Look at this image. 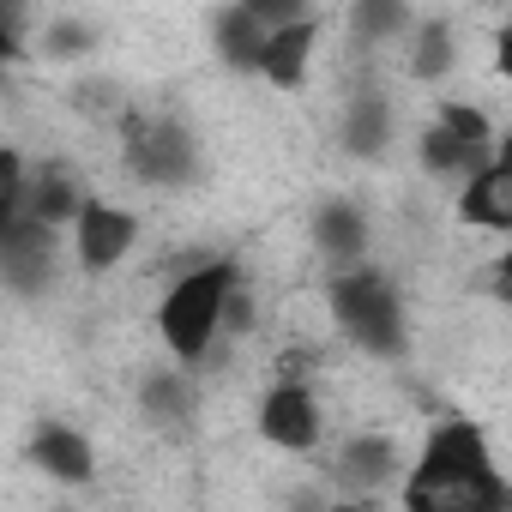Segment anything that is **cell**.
Wrapping results in <instances>:
<instances>
[{"instance_id": "cell-2", "label": "cell", "mask_w": 512, "mask_h": 512, "mask_svg": "<svg viewBox=\"0 0 512 512\" xmlns=\"http://www.w3.org/2000/svg\"><path fill=\"white\" fill-rule=\"evenodd\" d=\"M241 284L235 260H193L157 302V338L175 362H211V350L223 344V308Z\"/></svg>"}, {"instance_id": "cell-6", "label": "cell", "mask_w": 512, "mask_h": 512, "mask_svg": "<svg viewBox=\"0 0 512 512\" xmlns=\"http://www.w3.org/2000/svg\"><path fill=\"white\" fill-rule=\"evenodd\" d=\"M0 253H7V284L19 296H37L61 278V235L49 223H37L31 211L0 217Z\"/></svg>"}, {"instance_id": "cell-9", "label": "cell", "mask_w": 512, "mask_h": 512, "mask_svg": "<svg viewBox=\"0 0 512 512\" xmlns=\"http://www.w3.org/2000/svg\"><path fill=\"white\" fill-rule=\"evenodd\" d=\"M308 241H314V253H326V260H338V266L356 272V260L368 253L374 229H368V211H362L350 193H332V199L314 205V217H308Z\"/></svg>"}, {"instance_id": "cell-12", "label": "cell", "mask_w": 512, "mask_h": 512, "mask_svg": "<svg viewBox=\"0 0 512 512\" xmlns=\"http://www.w3.org/2000/svg\"><path fill=\"white\" fill-rule=\"evenodd\" d=\"M314 55H320V19H302V25H290V31H278V37L266 43L260 79H266L272 91H302Z\"/></svg>"}, {"instance_id": "cell-5", "label": "cell", "mask_w": 512, "mask_h": 512, "mask_svg": "<svg viewBox=\"0 0 512 512\" xmlns=\"http://www.w3.org/2000/svg\"><path fill=\"white\" fill-rule=\"evenodd\" d=\"M410 458H416V452H404V440H398L392 428H362V434H344V440H338V452L326 458V470H332V482H338L344 494L374 500V494L392 488V482L404 488Z\"/></svg>"}, {"instance_id": "cell-3", "label": "cell", "mask_w": 512, "mask_h": 512, "mask_svg": "<svg viewBox=\"0 0 512 512\" xmlns=\"http://www.w3.org/2000/svg\"><path fill=\"white\" fill-rule=\"evenodd\" d=\"M326 314H332V326L350 338V350H362V356H404V344H410V320H404V296H398V284L386 278V272H374V266H356V272H338L332 284H326Z\"/></svg>"}, {"instance_id": "cell-10", "label": "cell", "mask_w": 512, "mask_h": 512, "mask_svg": "<svg viewBox=\"0 0 512 512\" xmlns=\"http://www.w3.org/2000/svg\"><path fill=\"white\" fill-rule=\"evenodd\" d=\"M392 133H398V109H392V97H386L380 85L344 97V109H338V139H344L350 157H380V151L392 145Z\"/></svg>"}, {"instance_id": "cell-14", "label": "cell", "mask_w": 512, "mask_h": 512, "mask_svg": "<svg viewBox=\"0 0 512 512\" xmlns=\"http://www.w3.org/2000/svg\"><path fill=\"white\" fill-rule=\"evenodd\" d=\"M398 55H404V73L416 85H434V79H446L458 67V31L446 19H416V31L404 37Z\"/></svg>"}, {"instance_id": "cell-4", "label": "cell", "mask_w": 512, "mask_h": 512, "mask_svg": "<svg viewBox=\"0 0 512 512\" xmlns=\"http://www.w3.org/2000/svg\"><path fill=\"white\" fill-rule=\"evenodd\" d=\"M121 163L139 187L175 193V187H193V175H199V139L175 115L121 109Z\"/></svg>"}, {"instance_id": "cell-17", "label": "cell", "mask_w": 512, "mask_h": 512, "mask_svg": "<svg viewBox=\"0 0 512 512\" xmlns=\"http://www.w3.org/2000/svg\"><path fill=\"white\" fill-rule=\"evenodd\" d=\"M91 205V193L79 187V175L67 169V163H43L37 169V181H31V217L37 223H49V229H61V223H79V211Z\"/></svg>"}, {"instance_id": "cell-13", "label": "cell", "mask_w": 512, "mask_h": 512, "mask_svg": "<svg viewBox=\"0 0 512 512\" xmlns=\"http://www.w3.org/2000/svg\"><path fill=\"white\" fill-rule=\"evenodd\" d=\"M266 43H272V31L253 19V7H223V13H211V49H217L223 67H235V73H260Z\"/></svg>"}, {"instance_id": "cell-16", "label": "cell", "mask_w": 512, "mask_h": 512, "mask_svg": "<svg viewBox=\"0 0 512 512\" xmlns=\"http://www.w3.org/2000/svg\"><path fill=\"white\" fill-rule=\"evenodd\" d=\"M344 31L362 55L368 49H404V37L416 31V13L398 7V0H362V7L344 13Z\"/></svg>"}, {"instance_id": "cell-18", "label": "cell", "mask_w": 512, "mask_h": 512, "mask_svg": "<svg viewBox=\"0 0 512 512\" xmlns=\"http://www.w3.org/2000/svg\"><path fill=\"white\" fill-rule=\"evenodd\" d=\"M85 49H97V25H85V19H67V13L43 19V55H55V61H73V55H85Z\"/></svg>"}, {"instance_id": "cell-21", "label": "cell", "mask_w": 512, "mask_h": 512, "mask_svg": "<svg viewBox=\"0 0 512 512\" xmlns=\"http://www.w3.org/2000/svg\"><path fill=\"white\" fill-rule=\"evenodd\" d=\"M494 169H506V175H512V127L500 133V151H494Z\"/></svg>"}, {"instance_id": "cell-1", "label": "cell", "mask_w": 512, "mask_h": 512, "mask_svg": "<svg viewBox=\"0 0 512 512\" xmlns=\"http://www.w3.org/2000/svg\"><path fill=\"white\" fill-rule=\"evenodd\" d=\"M404 512H512V476L494 458V440L470 416H440L398 488Z\"/></svg>"}, {"instance_id": "cell-8", "label": "cell", "mask_w": 512, "mask_h": 512, "mask_svg": "<svg viewBox=\"0 0 512 512\" xmlns=\"http://www.w3.org/2000/svg\"><path fill=\"white\" fill-rule=\"evenodd\" d=\"M139 247V217L115 199H91L73 223V266L79 272H115Z\"/></svg>"}, {"instance_id": "cell-19", "label": "cell", "mask_w": 512, "mask_h": 512, "mask_svg": "<svg viewBox=\"0 0 512 512\" xmlns=\"http://www.w3.org/2000/svg\"><path fill=\"white\" fill-rule=\"evenodd\" d=\"M482 278H488V296H494V302H506V308H512V247H506V253H500V260H494V266H488V272H482Z\"/></svg>"}, {"instance_id": "cell-20", "label": "cell", "mask_w": 512, "mask_h": 512, "mask_svg": "<svg viewBox=\"0 0 512 512\" xmlns=\"http://www.w3.org/2000/svg\"><path fill=\"white\" fill-rule=\"evenodd\" d=\"M494 79H500V85H512V25H500V31H494Z\"/></svg>"}, {"instance_id": "cell-7", "label": "cell", "mask_w": 512, "mask_h": 512, "mask_svg": "<svg viewBox=\"0 0 512 512\" xmlns=\"http://www.w3.org/2000/svg\"><path fill=\"white\" fill-rule=\"evenodd\" d=\"M260 434L278 452H320V440H326V398H320V386H266Z\"/></svg>"}, {"instance_id": "cell-15", "label": "cell", "mask_w": 512, "mask_h": 512, "mask_svg": "<svg viewBox=\"0 0 512 512\" xmlns=\"http://www.w3.org/2000/svg\"><path fill=\"white\" fill-rule=\"evenodd\" d=\"M458 223L464 229H488V235H512V175L506 169H482L458 193Z\"/></svg>"}, {"instance_id": "cell-11", "label": "cell", "mask_w": 512, "mask_h": 512, "mask_svg": "<svg viewBox=\"0 0 512 512\" xmlns=\"http://www.w3.org/2000/svg\"><path fill=\"white\" fill-rule=\"evenodd\" d=\"M31 458H37V470H43L49 482H61V488H85L91 470H97L91 434H79L73 422H43V428L31 434Z\"/></svg>"}]
</instances>
